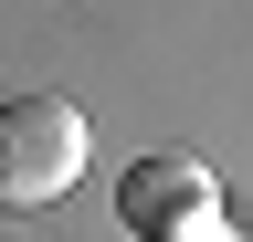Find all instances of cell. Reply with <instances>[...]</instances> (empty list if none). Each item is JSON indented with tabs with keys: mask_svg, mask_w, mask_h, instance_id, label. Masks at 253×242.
<instances>
[{
	"mask_svg": "<svg viewBox=\"0 0 253 242\" xmlns=\"http://www.w3.org/2000/svg\"><path fill=\"white\" fill-rule=\"evenodd\" d=\"M95 127L74 95H0V210H53L84 179Z\"/></svg>",
	"mask_w": 253,
	"mask_h": 242,
	"instance_id": "obj_1",
	"label": "cell"
},
{
	"mask_svg": "<svg viewBox=\"0 0 253 242\" xmlns=\"http://www.w3.org/2000/svg\"><path fill=\"white\" fill-rule=\"evenodd\" d=\"M211 210H221V190H211L201 158H137V169L116 179V221L137 232V242H169L190 221H211Z\"/></svg>",
	"mask_w": 253,
	"mask_h": 242,
	"instance_id": "obj_2",
	"label": "cell"
},
{
	"mask_svg": "<svg viewBox=\"0 0 253 242\" xmlns=\"http://www.w3.org/2000/svg\"><path fill=\"white\" fill-rule=\"evenodd\" d=\"M169 242H232V232H221V210H211V221H190V232H169Z\"/></svg>",
	"mask_w": 253,
	"mask_h": 242,
	"instance_id": "obj_3",
	"label": "cell"
}]
</instances>
